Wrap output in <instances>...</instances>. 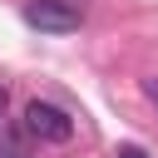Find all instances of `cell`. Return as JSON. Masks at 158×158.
Here are the masks:
<instances>
[{
	"label": "cell",
	"mask_w": 158,
	"mask_h": 158,
	"mask_svg": "<svg viewBox=\"0 0 158 158\" xmlns=\"http://www.w3.org/2000/svg\"><path fill=\"white\" fill-rule=\"evenodd\" d=\"M25 25L44 30V35H69L84 25V5L79 0H30L25 5Z\"/></svg>",
	"instance_id": "1"
},
{
	"label": "cell",
	"mask_w": 158,
	"mask_h": 158,
	"mask_svg": "<svg viewBox=\"0 0 158 158\" xmlns=\"http://www.w3.org/2000/svg\"><path fill=\"white\" fill-rule=\"evenodd\" d=\"M25 128H30L40 143H69V138H74V118H69L59 104H44V99H30V104H25Z\"/></svg>",
	"instance_id": "2"
},
{
	"label": "cell",
	"mask_w": 158,
	"mask_h": 158,
	"mask_svg": "<svg viewBox=\"0 0 158 158\" xmlns=\"http://www.w3.org/2000/svg\"><path fill=\"white\" fill-rule=\"evenodd\" d=\"M114 158H148V148H138V143H118Z\"/></svg>",
	"instance_id": "3"
},
{
	"label": "cell",
	"mask_w": 158,
	"mask_h": 158,
	"mask_svg": "<svg viewBox=\"0 0 158 158\" xmlns=\"http://www.w3.org/2000/svg\"><path fill=\"white\" fill-rule=\"evenodd\" d=\"M0 114H5V84H0Z\"/></svg>",
	"instance_id": "4"
},
{
	"label": "cell",
	"mask_w": 158,
	"mask_h": 158,
	"mask_svg": "<svg viewBox=\"0 0 158 158\" xmlns=\"http://www.w3.org/2000/svg\"><path fill=\"white\" fill-rule=\"evenodd\" d=\"M153 99H158V89H153Z\"/></svg>",
	"instance_id": "5"
}]
</instances>
